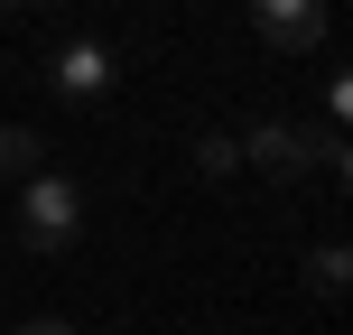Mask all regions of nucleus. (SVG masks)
<instances>
[{
  "label": "nucleus",
  "mask_w": 353,
  "mask_h": 335,
  "mask_svg": "<svg viewBox=\"0 0 353 335\" xmlns=\"http://www.w3.org/2000/svg\"><path fill=\"white\" fill-rule=\"evenodd\" d=\"M0 177H37V131H0Z\"/></svg>",
  "instance_id": "0eeeda50"
},
{
  "label": "nucleus",
  "mask_w": 353,
  "mask_h": 335,
  "mask_svg": "<svg viewBox=\"0 0 353 335\" xmlns=\"http://www.w3.org/2000/svg\"><path fill=\"white\" fill-rule=\"evenodd\" d=\"M0 10H19V0H0Z\"/></svg>",
  "instance_id": "9d476101"
},
{
  "label": "nucleus",
  "mask_w": 353,
  "mask_h": 335,
  "mask_svg": "<svg viewBox=\"0 0 353 335\" xmlns=\"http://www.w3.org/2000/svg\"><path fill=\"white\" fill-rule=\"evenodd\" d=\"M19 335H74L65 317H28V326H19Z\"/></svg>",
  "instance_id": "1a4fd4ad"
},
{
  "label": "nucleus",
  "mask_w": 353,
  "mask_h": 335,
  "mask_svg": "<svg viewBox=\"0 0 353 335\" xmlns=\"http://www.w3.org/2000/svg\"><path fill=\"white\" fill-rule=\"evenodd\" d=\"M251 28L279 56H316L325 37H335V0H251Z\"/></svg>",
  "instance_id": "7ed1b4c3"
},
{
  "label": "nucleus",
  "mask_w": 353,
  "mask_h": 335,
  "mask_svg": "<svg viewBox=\"0 0 353 335\" xmlns=\"http://www.w3.org/2000/svg\"><path fill=\"white\" fill-rule=\"evenodd\" d=\"M242 168H261V177H279V186H298L307 168L325 177V186H344V131H298V122H261L242 140Z\"/></svg>",
  "instance_id": "f257e3e1"
},
{
  "label": "nucleus",
  "mask_w": 353,
  "mask_h": 335,
  "mask_svg": "<svg viewBox=\"0 0 353 335\" xmlns=\"http://www.w3.org/2000/svg\"><path fill=\"white\" fill-rule=\"evenodd\" d=\"M307 280H316V298H344V280H353V251H344V242H316Z\"/></svg>",
  "instance_id": "39448f33"
},
{
  "label": "nucleus",
  "mask_w": 353,
  "mask_h": 335,
  "mask_svg": "<svg viewBox=\"0 0 353 335\" xmlns=\"http://www.w3.org/2000/svg\"><path fill=\"white\" fill-rule=\"evenodd\" d=\"M195 168H205V177H232V168H242V140H232V131H205V140H195Z\"/></svg>",
  "instance_id": "423d86ee"
},
{
  "label": "nucleus",
  "mask_w": 353,
  "mask_h": 335,
  "mask_svg": "<svg viewBox=\"0 0 353 335\" xmlns=\"http://www.w3.org/2000/svg\"><path fill=\"white\" fill-rule=\"evenodd\" d=\"M47 84L65 93V103H103V93L121 84V56H112L103 37H65V47L47 56Z\"/></svg>",
  "instance_id": "20e7f679"
},
{
  "label": "nucleus",
  "mask_w": 353,
  "mask_h": 335,
  "mask_svg": "<svg viewBox=\"0 0 353 335\" xmlns=\"http://www.w3.org/2000/svg\"><path fill=\"white\" fill-rule=\"evenodd\" d=\"M344 112H353V75L335 66V75H325V131H344Z\"/></svg>",
  "instance_id": "6e6552de"
},
{
  "label": "nucleus",
  "mask_w": 353,
  "mask_h": 335,
  "mask_svg": "<svg viewBox=\"0 0 353 335\" xmlns=\"http://www.w3.org/2000/svg\"><path fill=\"white\" fill-rule=\"evenodd\" d=\"M74 233H84V186L56 168L19 177V242L28 251H74Z\"/></svg>",
  "instance_id": "f03ea898"
}]
</instances>
